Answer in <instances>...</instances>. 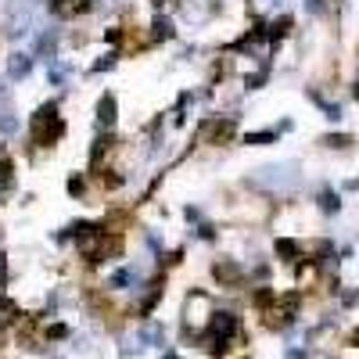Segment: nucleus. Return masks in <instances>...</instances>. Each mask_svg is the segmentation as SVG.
<instances>
[{
    "instance_id": "obj_1",
    "label": "nucleus",
    "mask_w": 359,
    "mask_h": 359,
    "mask_svg": "<svg viewBox=\"0 0 359 359\" xmlns=\"http://www.w3.org/2000/svg\"><path fill=\"white\" fill-rule=\"evenodd\" d=\"M118 248H123V237L108 233L104 226H90V230L79 237V252L86 255V262H104V259H111Z\"/></svg>"
},
{
    "instance_id": "obj_2",
    "label": "nucleus",
    "mask_w": 359,
    "mask_h": 359,
    "mask_svg": "<svg viewBox=\"0 0 359 359\" xmlns=\"http://www.w3.org/2000/svg\"><path fill=\"white\" fill-rule=\"evenodd\" d=\"M33 144L36 147H54L57 140H62V133H65V123H62V115L54 111V104H47V108H40L36 115H33Z\"/></svg>"
},
{
    "instance_id": "obj_3",
    "label": "nucleus",
    "mask_w": 359,
    "mask_h": 359,
    "mask_svg": "<svg viewBox=\"0 0 359 359\" xmlns=\"http://www.w3.org/2000/svg\"><path fill=\"white\" fill-rule=\"evenodd\" d=\"M259 306H266L262 309V320H266V327H284V323H291V316H294V306H298V298H273L269 291H262L259 298H255Z\"/></svg>"
},
{
    "instance_id": "obj_4",
    "label": "nucleus",
    "mask_w": 359,
    "mask_h": 359,
    "mask_svg": "<svg viewBox=\"0 0 359 359\" xmlns=\"http://www.w3.org/2000/svg\"><path fill=\"white\" fill-rule=\"evenodd\" d=\"M237 334V320L230 313H216L212 320H208V341H212V352H223Z\"/></svg>"
},
{
    "instance_id": "obj_5",
    "label": "nucleus",
    "mask_w": 359,
    "mask_h": 359,
    "mask_svg": "<svg viewBox=\"0 0 359 359\" xmlns=\"http://www.w3.org/2000/svg\"><path fill=\"white\" fill-rule=\"evenodd\" d=\"M233 137V123L230 118H212V123L201 126V140L205 144H226Z\"/></svg>"
},
{
    "instance_id": "obj_6",
    "label": "nucleus",
    "mask_w": 359,
    "mask_h": 359,
    "mask_svg": "<svg viewBox=\"0 0 359 359\" xmlns=\"http://www.w3.org/2000/svg\"><path fill=\"white\" fill-rule=\"evenodd\" d=\"M90 4H94V0H50V11L57 18H79V15L90 11Z\"/></svg>"
},
{
    "instance_id": "obj_7",
    "label": "nucleus",
    "mask_w": 359,
    "mask_h": 359,
    "mask_svg": "<svg viewBox=\"0 0 359 359\" xmlns=\"http://www.w3.org/2000/svg\"><path fill=\"white\" fill-rule=\"evenodd\" d=\"M0 341H4V331H0Z\"/></svg>"
},
{
    "instance_id": "obj_8",
    "label": "nucleus",
    "mask_w": 359,
    "mask_h": 359,
    "mask_svg": "<svg viewBox=\"0 0 359 359\" xmlns=\"http://www.w3.org/2000/svg\"><path fill=\"white\" fill-rule=\"evenodd\" d=\"M355 97H359V86H355Z\"/></svg>"
},
{
    "instance_id": "obj_9",
    "label": "nucleus",
    "mask_w": 359,
    "mask_h": 359,
    "mask_svg": "<svg viewBox=\"0 0 359 359\" xmlns=\"http://www.w3.org/2000/svg\"><path fill=\"white\" fill-rule=\"evenodd\" d=\"M169 359H172V355H169Z\"/></svg>"
}]
</instances>
